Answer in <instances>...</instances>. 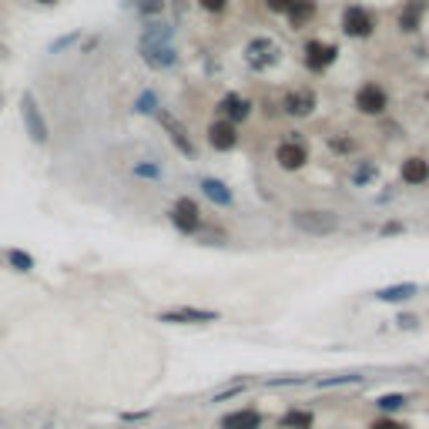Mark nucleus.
<instances>
[{
	"mask_svg": "<svg viewBox=\"0 0 429 429\" xmlns=\"http://www.w3.org/2000/svg\"><path fill=\"white\" fill-rule=\"evenodd\" d=\"M138 111H141V114L154 111V94H151V91H148V94H141V101H138Z\"/></svg>",
	"mask_w": 429,
	"mask_h": 429,
	"instance_id": "nucleus-28",
	"label": "nucleus"
},
{
	"mask_svg": "<svg viewBox=\"0 0 429 429\" xmlns=\"http://www.w3.org/2000/svg\"><path fill=\"white\" fill-rule=\"evenodd\" d=\"M275 161H278V168H285V171H299L305 161H308V154H305V148L295 145V141H282L275 148Z\"/></svg>",
	"mask_w": 429,
	"mask_h": 429,
	"instance_id": "nucleus-12",
	"label": "nucleus"
},
{
	"mask_svg": "<svg viewBox=\"0 0 429 429\" xmlns=\"http://www.w3.org/2000/svg\"><path fill=\"white\" fill-rule=\"evenodd\" d=\"M218 111L225 114L228 125H238V121H245V118L252 114V101H249V98H242V94H225L222 104H218Z\"/></svg>",
	"mask_w": 429,
	"mask_h": 429,
	"instance_id": "nucleus-13",
	"label": "nucleus"
},
{
	"mask_svg": "<svg viewBox=\"0 0 429 429\" xmlns=\"http://www.w3.org/2000/svg\"><path fill=\"white\" fill-rule=\"evenodd\" d=\"M373 27H376V21L366 7H355V3L346 7V14H342V34L346 37H369Z\"/></svg>",
	"mask_w": 429,
	"mask_h": 429,
	"instance_id": "nucleus-6",
	"label": "nucleus"
},
{
	"mask_svg": "<svg viewBox=\"0 0 429 429\" xmlns=\"http://www.w3.org/2000/svg\"><path fill=\"white\" fill-rule=\"evenodd\" d=\"M312 111H315V94H312V91L299 87V91H289V94H285V114L305 118V114H312Z\"/></svg>",
	"mask_w": 429,
	"mask_h": 429,
	"instance_id": "nucleus-14",
	"label": "nucleus"
},
{
	"mask_svg": "<svg viewBox=\"0 0 429 429\" xmlns=\"http://www.w3.org/2000/svg\"><path fill=\"white\" fill-rule=\"evenodd\" d=\"M208 145H211L215 151H231V148L238 145V127L228 125L225 118H222V121H211V127H208Z\"/></svg>",
	"mask_w": 429,
	"mask_h": 429,
	"instance_id": "nucleus-11",
	"label": "nucleus"
},
{
	"mask_svg": "<svg viewBox=\"0 0 429 429\" xmlns=\"http://www.w3.org/2000/svg\"><path fill=\"white\" fill-rule=\"evenodd\" d=\"M158 121H161V127L168 131V138H171V145H175L178 151L185 154V158H195V145H191V138L185 134V127H181V121H178L175 114H168V111H158Z\"/></svg>",
	"mask_w": 429,
	"mask_h": 429,
	"instance_id": "nucleus-8",
	"label": "nucleus"
},
{
	"mask_svg": "<svg viewBox=\"0 0 429 429\" xmlns=\"http://www.w3.org/2000/svg\"><path fill=\"white\" fill-rule=\"evenodd\" d=\"M396 322H399V326H406V328H412V326H416V315H399Z\"/></svg>",
	"mask_w": 429,
	"mask_h": 429,
	"instance_id": "nucleus-29",
	"label": "nucleus"
},
{
	"mask_svg": "<svg viewBox=\"0 0 429 429\" xmlns=\"http://www.w3.org/2000/svg\"><path fill=\"white\" fill-rule=\"evenodd\" d=\"M134 175H141V178H161V168H158V165H134Z\"/></svg>",
	"mask_w": 429,
	"mask_h": 429,
	"instance_id": "nucleus-25",
	"label": "nucleus"
},
{
	"mask_svg": "<svg viewBox=\"0 0 429 429\" xmlns=\"http://www.w3.org/2000/svg\"><path fill=\"white\" fill-rule=\"evenodd\" d=\"M355 107H359V114L376 118V114H382V111L389 107V98H386V91L379 87L376 81H369V84H362V87L355 91Z\"/></svg>",
	"mask_w": 429,
	"mask_h": 429,
	"instance_id": "nucleus-5",
	"label": "nucleus"
},
{
	"mask_svg": "<svg viewBox=\"0 0 429 429\" xmlns=\"http://www.w3.org/2000/svg\"><path fill=\"white\" fill-rule=\"evenodd\" d=\"M312 14H315V3H312V0H295V3H292V10H289V21L299 27V24H305Z\"/></svg>",
	"mask_w": 429,
	"mask_h": 429,
	"instance_id": "nucleus-20",
	"label": "nucleus"
},
{
	"mask_svg": "<svg viewBox=\"0 0 429 429\" xmlns=\"http://www.w3.org/2000/svg\"><path fill=\"white\" fill-rule=\"evenodd\" d=\"M379 409H386V412H393V409H399V406H406V396H382V399H376Z\"/></svg>",
	"mask_w": 429,
	"mask_h": 429,
	"instance_id": "nucleus-23",
	"label": "nucleus"
},
{
	"mask_svg": "<svg viewBox=\"0 0 429 429\" xmlns=\"http://www.w3.org/2000/svg\"><path fill=\"white\" fill-rule=\"evenodd\" d=\"M335 54H339V51H335V44H326V41H308V44H305V67L319 74V71H326L328 64L335 61Z\"/></svg>",
	"mask_w": 429,
	"mask_h": 429,
	"instance_id": "nucleus-10",
	"label": "nucleus"
},
{
	"mask_svg": "<svg viewBox=\"0 0 429 429\" xmlns=\"http://www.w3.org/2000/svg\"><path fill=\"white\" fill-rule=\"evenodd\" d=\"M292 3H295V0H265V7H269L272 14H289Z\"/></svg>",
	"mask_w": 429,
	"mask_h": 429,
	"instance_id": "nucleus-24",
	"label": "nucleus"
},
{
	"mask_svg": "<svg viewBox=\"0 0 429 429\" xmlns=\"http://www.w3.org/2000/svg\"><path fill=\"white\" fill-rule=\"evenodd\" d=\"M131 3H134L145 17H158V14L165 10V0H131Z\"/></svg>",
	"mask_w": 429,
	"mask_h": 429,
	"instance_id": "nucleus-21",
	"label": "nucleus"
},
{
	"mask_svg": "<svg viewBox=\"0 0 429 429\" xmlns=\"http://www.w3.org/2000/svg\"><path fill=\"white\" fill-rule=\"evenodd\" d=\"M369 429H409L406 423H396V419H376Z\"/></svg>",
	"mask_w": 429,
	"mask_h": 429,
	"instance_id": "nucleus-27",
	"label": "nucleus"
},
{
	"mask_svg": "<svg viewBox=\"0 0 429 429\" xmlns=\"http://www.w3.org/2000/svg\"><path fill=\"white\" fill-rule=\"evenodd\" d=\"M245 61H249L252 71H265V67H272L278 61V44L272 37H255L245 48Z\"/></svg>",
	"mask_w": 429,
	"mask_h": 429,
	"instance_id": "nucleus-3",
	"label": "nucleus"
},
{
	"mask_svg": "<svg viewBox=\"0 0 429 429\" xmlns=\"http://www.w3.org/2000/svg\"><path fill=\"white\" fill-rule=\"evenodd\" d=\"M312 423H315V416H312L308 409H289V412L278 419L282 429H312Z\"/></svg>",
	"mask_w": 429,
	"mask_h": 429,
	"instance_id": "nucleus-17",
	"label": "nucleus"
},
{
	"mask_svg": "<svg viewBox=\"0 0 429 429\" xmlns=\"http://www.w3.org/2000/svg\"><path fill=\"white\" fill-rule=\"evenodd\" d=\"M21 114H24L27 134H30L34 141H48V125H44V118H41V107L34 101V94H24V98H21Z\"/></svg>",
	"mask_w": 429,
	"mask_h": 429,
	"instance_id": "nucleus-9",
	"label": "nucleus"
},
{
	"mask_svg": "<svg viewBox=\"0 0 429 429\" xmlns=\"http://www.w3.org/2000/svg\"><path fill=\"white\" fill-rule=\"evenodd\" d=\"M161 322H171V326H208V322H218V312L211 308H195V305H178L158 315Z\"/></svg>",
	"mask_w": 429,
	"mask_h": 429,
	"instance_id": "nucleus-2",
	"label": "nucleus"
},
{
	"mask_svg": "<svg viewBox=\"0 0 429 429\" xmlns=\"http://www.w3.org/2000/svg\"><path fill=\"white\" fill-rule=\"evenodd\" d=\"M416 295V285L412 282H406V285H393V289H379L376 299L379 302H406V299H412Z\"/></svg>",
	"mask_w": 429,
	"mask_h": 429,
	"instance_id": "nucleus-19",
	"label": "nucleus"
},
{
	"mask_svg": "<svg viewBox=\"0 0 429 429\" xmlns=\"http://www.w3.org/2000/svg\"><path fill=\"white\" fill-rule=\"evenodd\" d=\"M202 191H205V198H211V202L222 205V208H228V205H231V191H228L222 181H215V178H205V181H202Z\"/></svg>",
	"mask_w": 429,
	"mask_h": 429,
	"instance_id": "nucleus-18",
	"label": "nucleus"
},
{
	"mask_svg": "<svg viewBox=\"0 0 429 429\" xmlns=\"http://www.w3.org/2000/svg\"><path fill=\"white\" fill-rule=\"evenodd\" d=\"M198 3H202L208 14H222V10L228 7V0H198Z\"/></svg>",
	"mask_w": 429,
	"mask_h": 429,
	"instance_id": "nucleus-26",
	"label": "nucleus"
},
{
	"mask_svg": "<svg viewBox=\"0 0 429 429\" xmlns=\"http://www.w3.org/2000/svg\"><path fill=\"white\" fill-rule=\"evenodd\" d=\"M292 228L302 235H312V238H322V235L339 231V215L328 208H299V211H292Z\"/></svg>",
	"mask_w": 429,
	"mask_h": 429,
	"instance_id": "nucleus-1",
	"label": "nucleus"
},
{
	"mask_svg": "<svg viewBox=\"0 0 429 429\" xmlns=\"http://www.w3.org/2000/svg\"><path fill=\"white\" fill-rule=\"evenodd\" d=\"M7 258H10V265H17V272H30L34 269L30 255H24V252H7Z\"/></svg>",
	"mask_w": 429,
	"mask_h": 429,
	"instance_id": "nucleus-22",
	"label": "nucleus"
},
{
	"mask_svg": "<svg viewBox=\"0 0 429 429\" xmlns=\"http://www.w3.org/2000/svg\"><path fill=\"white\" fill-rule=\"evenodd\" d=\"M262 426V416L255 409H235L222 419V429H258Z\"/></svg>",
	"mask_w": 429,
	"mask_h": 429,
	"instance_id": "nucleus-16",
	"label": "nucleus"
},
{
	"mask_svg": "<svg viewBox=\"0 0 429 429\" xmlns=\"http://www.w3.org/2000/svg\"><path fill=\"white\" fill-rule=\"evenodd\" d=\"M406 185H426L429 181V161L426 158H406L403 168H399Z\"/></svg>",
	"mask_w": 429,
	"mask_h": 429,
	"instance_id": "nucleus-15",
	"label": "nucleus"
},
{
	"mask_svg": "<svg viewBox=\"0 0 429 429\" xmlns=\"http://www.w3.org/2000/svg\"><path fill=\"white\" fill-rule=\"evenodd\" d=\"M141 57L151 64L154 71H168L178 64V51L171 44H154V41H141Z\"/></svg>",
	"mask_w": 429,
	"mask_h": 429,
	"instance_id": "nucleus-7",
	"label": "nucleus"
},
{
	"mask_svg": "<svg viewBox=\"0 0 429 429\" xmlns=\"http://www.w3.org/2000/svg\"><path fill=\"white\" fill-rule=\"evenodd\" d=\"M171 222H175L178 231L195 235L202 228V208H198V202L195 198H178L175 208H171Z\"/></svg>",
	"mask_w": 429,
	"mask_h": 429,
	"instance_id": "nucleus-4",
	"label": "nucleus"
}]
</instances>
